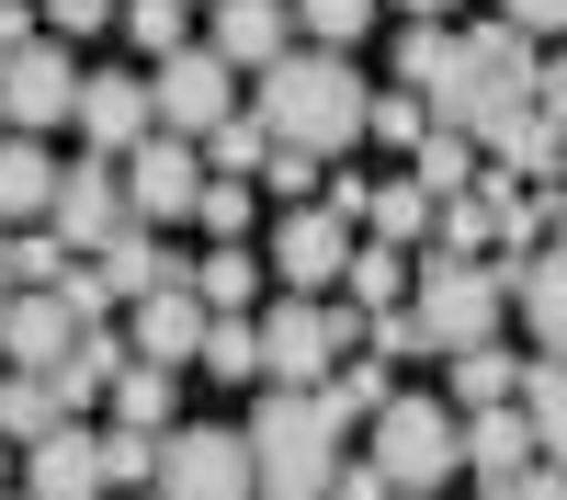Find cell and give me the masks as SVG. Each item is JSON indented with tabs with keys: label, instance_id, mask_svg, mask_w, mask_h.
<instances>
[{
	"label": "cell",
	"instance_id": "6da1fadb",
	"mask_svg": "<svg viewBox=\"0 0 567 500\" xmlns=\"http://www.w3.org/2000/svg\"><path fill=\"white\" fill-rule=\"evenodd\" d=\"M363 103H374V80L352 69V45H284L261 69V136L272 149H307V160L363 149Z\"/></svg>",
	"mask_w": 567,
	"mask_h": 500
},
{
	"label": "cell",
	"instance_id": "d590c367",
	"mask_svg": "<svg viewBox=\"0 0 567 500\" xmlns=\"http://www.w3.org/2000/svg\"><path fill=\"white\" fill-rule=\"evenodd\" d=\"M194 149H205V171H261V149H272V136H261V114H216Z\"/></svg>",
	"mask_w": 567,
	"mask_h": 500
},
{
	"label": "cell",
	"instance_id": "bcb514c9",
	"mask_svg": "<svg viewBox=\"0 0 567 500\" xmlns=\"http://www.w3.org/2000/svg\"><path fill=\"white\" fill-rule=\"evenodd\" d=\"M0 489H12V443H0Z\"/></svg>",
	"mask_w": 567,
	"mask_h": 500
},
{
	"label": "cell",
	"instance_id": "3957f363",
	"mask_svg": "<svg viewBox=\"0 0 567 500\" xmlns=\"http://www.w3.org/2000/svg\"><path fill=\"white\" fill-rule=\"evenodd\" d=\"M409 318H420V341H432V353L499 341V318H511V262H488V251H432V262L409 273Z\"/></svg>",
	"mask_w": 567,
	"mask_h": 500
},
{
	"label": "cell",
	"instance_id": "ab89813d",
	"mask_svg": "<svg viewBox=\"0 0 567 500\" xmlns=\"http://www.w3.org/2000/svg\"><path fill=\"white\" fill-rule=\"evenodd\" d=\"M499 500H567V467H556V455H534V467H523V478H511Z\"/></svg>",
	"mask_w": 567,
	"mask_h": 500
},
{
	"label": "cell",
	"instance_id": "30bf717a",
	"mask_svg": "<svg viewBox=\"0 0 567 500\" xmlns=\"http://www.w3.org/2000/svg\"><path fill=\"white\" fill-rule=\"evenodd\" d=\"M45 227H58V251H69V262H91V251L125 227V171H114V160H91V149L58 160V205H45Z\"/></svg>",
	"mask_w": 567,
	"mask_h": 500
},
{
	"label": "cell",
	"instance_id": "e0dca14e",
	"mask_svg": "<svg viewBox=\"0 0 567 500\" xmlns=\"http://www.w3.org/2000/svg\"><path fill=\"white\" fill-rule=\"evenodd\" d=\"M23 500H103V455H91L80 421H58V432L23 443Z\"/></svg>",
	"mask_w": 567,
	"mask_h": 500
},
{
	"label": "cell",
	"instance_id": "74e56055",
	"mask_svg": "<svg viewBox=\"0 0 567 500\" xmlns=\"http://www.w3.org/2000/svg\"><path fill=\"white\" fill-rule=\"evenodd\" d=\"M34 23H58V34H114V0H34Z\"/></svg>",
	"mask_w": 567,
	"mask_h": 500
},
{
	"label": "cell",
	"instance_id": "c3c4849f",
	"mask_svg": "<svg viewBox=\"0 0 567 500\" xmlns=\"http://www.w3.org/2000/svg\"><path fill=\"white\" fill-rule=\"evenodd\" d=\"M0 500H23V489H0Z\"/></svg>",
	"mask_w": 567,
	"mask_h": 500
},
{
	"label": "cell",
	"instance_id": "e575fe53",
	"mask_svg": "<svg viewBox=\"0 0 567 500\" xmlns=\"http://www.w3.org/2000/svg\"><path fill=\"white\" fill-rule=\"evenodd\" d=\"M465 160H477V136H454L443 114H432V136H420V149H409V171L432 182V194H465Z\"/></svg>",
	"mask_w": 567,
	"mask_h": 500
},
{
	"label": "cell",
	"instance_id": "d6a6232c",
	"mask_svg": "<svg viewBox=\"0 0 567 500\" xmlns=\"http://www.w3.org/2000/svg\"><path fill=\"white\" fill-rule=\"evenodd\" d=\"M34 432H58V398H45V376H0V443H34Z\"/></svg>",
	"mask_w": 567,
	"mask_h": 500
},
{
	"label": "cell",
	"instance_id": "2e32d148",
	"mask_svg": "<svg viewBox=\"0 0 567 500\" xmlns=\"http://www.w3.org/2000/svg\"><path fill=\"white\" fill-rule=\"evenodd\" d=\"M511 307L534 318V353H567V205H556V239L511 262Z\"/></svg>",
	"mask_w": 567,
	"mask_h": 500
},
{
	"label": "cell",
	"instance_id": "8992f818",
	"mask_svg": "<svg viewBox=\"0 0 567 500\" xmlns=\"http://www.w3.org/2000/svg\"><path fill=\"white\" fill-rule=\"evenodd\" d=\"M80 103V58L58 34H23V45H0V125L12 136H45V125H69Z\"/></svg>",
	"mask_w": 567,
	"mask_h": 500
},
{
	"label": "cell",
	"instance_id": "f6af8a7d",
	"mask_svg": "<svg viewBox=\"0 0 567 500\" xmlns=\"http://www.w3.org/2000/svg\"><path fill=\"white\" fill-rule=\"evenodd\" d=\"M398 12H409V23H454V0H398Z\"/></svg>",
	"mask_w": 567,
	"mask_h": 500
},
{
	"label": "cell",
	"instance_id": "7402d4cb",
	"mask_svg": "<svg viewBox=\"0 0 567 500\" xmlns=\"http://www.w3.org/2000/svg\"><path fill=\"white\" fill-rule=\"evenodd\" d=\"M194 364L216 387H261V330H250V307H205V341H194Z\"/></svg>",
	"mask_w": 567,
	"mask_h": 500
},
{
	"label": "cell",
	"instance_id": "603a6c76",
	"mask_svg": "<svg viewBox=\"0 0 567 500\" xmlns=\"http://www.w3.org/2000/svg\"><path fill=\"white\" fill-rule=\"evenodd\" d=\"M511 398L534 409V443H545L556 467H567V353H534V364H523V387H511Z\"/></svg>",
	"mask_w": 567,
	"mask_h": 500
},
{
	"label": "cell",
	"instance_id": "5b68a950",
	"mask_svg": "<svg viewBox=\"0 0 567 500\" xmlns=\"http://www.w3.org/2000/svg\"><path fill=\"white\" fill-rule=\"evenodd\" d=\"M250 330H261V376H272V387H318L329 364L352 353L363 307H352V296H296V285H284V296L250 307Z\"/></svg>",
	"mask_w": 567,
	"mask_h": 500
},
{
	"label": "cell",
	"instance_id": "277c9868",
	"mask_svg": "<svg viewBox=\"0 0 567 500\" xmlns=\"http://www.w3.org/2000/svg\"><path fill=\"white\" fill-rule=\"evenodd\" d=\"M363 467L386 478L398 500H432L443 478H465V409H454V398L398 387L386 409H374V455H363Z\"/></svg>",
	"mask_w": 567,
	"mask_h": 500
},
{
	"label": "cell",
	"instance_id": "83f0119b",
	"mask_svg": "<svg viewBox=\"0 0 567 500\" xmlns=\"http://www.w3.org/2000/svg\"><path fill=\"white\" fill-rule=\"evenodd\" d=\"M341 285H352V307H409V251H386V239H352Z\"/></svg>",
	"mask_w": 567,
	"mask_h": 500
},
{
	"label": "cell",
	"instance_id": "9c48e42d",
	"mask_svg": "<svg viewBox=\"0 0 567 500\" xmlns=\"http://www.w3.org/2000/svg\"><path fill=\"white\" fill-rule=\"evenodd\" d=\"M114 171H125V216H148V227H182L194 194H205V149H194V136H171V125H148Z\"/></svg>",
	"mask_w": 567,
	"mask_h": 500
},
{
	"label": "cell",
	"instance_id": "5bb4252c",
	"mask_svg": "<svg viewBox=\"0 0 567 500\" xmlns=\"http://www.w3.org/2000/svg\"><path fill=\"white\" fill-rule=\"evenodd\" d=\"M69 341H80V307H69L58 285H12V296H0V364L45 376V364H58Z\"/></svg>",
	"mask_w": 567,
	"mask_h": 500
},
{
	"label": "cell",
	"instance_id": "ba28073f",
	"mask_svg": "<svg viewBox=\"0 0 567 500\" xmlns=\"http://www.w3.org/2000/svg\"><path fill=\"white\" fill-rule=\"evenodd\" d=\"M159 500H250V443L227 432V421H182L159 432Z\"/></svg>",
	"mask_w": 567,
	"mask_h": 500
},
{
	"label": "cell",
	"instance_id": "7c38bea8",
	"mask_svg": "<svg viewBox=\"0 0 567 500\" xmlns=\"http://www.w3.org/2000/svg\"><path fill=\"white\" fill-rule=\"evenodd\" d=\"M194 341H205L194 262H182V273H159L148 296H125V353H136V364H171V376H182V364H194Z\"/></svg>",
	"mask_w": 567,
	"mask_h": 500
},
{
	"label": "cell",
	"instance_id": "f546056e",
	"mask_svg": "<svg viewBox=\"0 0 567 500\" xmlns=\"http://www.w3.org/2000/svg\"><path fill=\"white\" fill-rule=\"evenodd\" d=\"M398 398V376H386V364H352V376H318V409H329V421H374V409H386Z\"/></svg>",
	"mask_w": 567,
	"mask_h": 500
},
{
	"label": "cell",
	"instance_id": "484cf974",
	"mask_svg": "<svg viewBox=\"0 0 567 500\" xmlns=\"http://www.w3.org/2000/svg\"><path fill=\"white\" fill-rule=\"evenodd\" d=\"M194 296H205V307H261V251H250V239H216V251L194 262Z\"/></svg>",
	"mask_w": 567,
	"mask_h": 500
},
{
	"label": "cell",
	"instance_id": "7dc6e473",
	"mask_svg": "<svg viewBox=\"0 0 567 500\" xmlns=\"http://www.w3.org/2000/svg\"><path fill=\"white\" fill-rule=\"evenodd\" d=\"M0 296H12V273H0Z\"/></svg>",
	"mask_w": 567,
	"mask_h": 500
},
{
	"label": "cell",
	"instance_id": "4316f807",
	"mask_svg": "<svg viewBox=\"0 0 567 500\" xmlns=\"http://www.w3.org/2000/svg\"><path fill=\"white\" fill-rule=\"evenodd\" d=\"M114 34L136 58H171V45H194V0H114Z\"/></svg>",
	"mask_w": 567,
	"mask_h": 500
},
{
	"label": "cell",
	"instance_id": "cb8c5ba5",
	"mask_svg": "<svg viewBox=\"0 0 567 500\" xmlns=\"http://www.w3.org/2000/svg\"><path fill=\"white\" fill-rule=\"evenodd\" d=\"M103 398H114V421H125V432H171V364H136V353H125Z\"/></svg>",
	"mask_w": 567,
	"mask_h": 500
},
{
	"label": "cell",
	"instance_id": "1f68e13d",
	"mask_svg": "<svg viewBox=\"0 0 567 500\" xmlns=\"http://www.w3.org/2000/svg\"><path fill=\"white\" fill-rule=\"evenodd\" d=\"M363 136H374V149H420V136H432V103H420L409 80L374 91V103H363Z\"/></svg>",
	"mask_w": 567,
	"mask_h": 500
},
{
	"label": "cell",
	"instance_id": "ffe728a7",
	"mask_svg": "<svg viewBox=\"0 0 567 500\" xmlns=\"http://www.w3.org/2000/svg\"><path fill=\"white\" fill-rule=\"evenodd\" d=\"M432 216H443V194H432L420 171L363 182V239H386V251H432Z\"/></svg>",
	"mask_w": 567,
	"mask_h": 500
},
{
	"label": "cell",
	"instance_id": "4fadbf2b",
	"mask_svg": "<svg viewBox=\"0 0 567 500\" xmlns=\"http://www.w3.org/2000/svg\"><path fill=\"white\" fill-rule=\"evenodd\" d=\"M69 125H80V149H91V160H125L136 136L159 125V114H148V80H136V69H80Z\"/></svg>",
	"mask_w": 567,
	"mask_h": 500
},
{
	"label": "cell",
	"instance_id": "d4e9b609",
	"mask_svg": "<svg viewBox=\"0 0 567 500\" xmlns=\"http://www.w3.org/2000/svg\"><path fill=\"white\" fill-rule=\"evenodd\" d=\"M194 227H205V239H250V227H261V182H250V171H205Z\"/></svg>",
	"mask_w": 567,
	"mask_h": 500
},
{
	"label": "cell",
	"instance_id": "8d00e7d4",
	"mask_svg": "<svg viewBox=\"0 0 567 500\" xmlns=\"http://www.w3.org/2000/svg\"><path fill=\"white\" fill-rule=\"evenodd\" d=\"M250 182H272L284 205H307V194H318V160H307V149H261V171H250Z\"/></svg>",
	"mask_w": 567,
	"mask_h": 500
},
{
	"label": "cell",
	"instance_id": "9a60e30c",
	"mask_svg": "<svg viewBox=\"0 0 567 500\" xmlns=\"http://www.w3.org/2000/svg\"><path fill=\"white\" fill-rule=\"evenodd\" d=\"M534 455H545V443H534V409H523V398H488V409H465V478H477L488 500H499L511 478H523Z\"/></svg>",
	"mask_w": 567,
	"mask_h": 500
},
{
	"label": "cell",
	"instance_id": "d6986e66",
	"mask_svg": "<svg viewBox=\"0 0 567 500\" xmlns=\"http://www.w3.org/2000/svg\"><path fill=\"white\" fill-rule=\"evenodd\" d=\"M159 273H182V251L159 239V227H148V216H125V227H114V239H103V251H91V285H103L114 307H125V296H148V285H159Z\"/></svg>",
	"mask_w": 567,
	"mask_h": 500
},
{
	"label": "cell",
	"instance_id": "ac0fdd59",
	"mask_svg": "<svg viewBox=\"0 0 567 500\" xmlns=\"http://www.w3.org/2000/svg\"><path fill=\"white\" fill-rule=\"evenodd\" d=\"M216 58L227 69H272L284 45H296V0H216Z\"/></svg>",
	"mask_w": 567,
	"mask_h": 500
},
{
	"label": "cell",
	"instance_id": "f1b7e54d",
	"mask_svg": "<svg viewBox=\"0 0 567 500\" xmlns=\"http://www.w3.org/2000/svg\"><path fill=\"white\" fill-rule=\"evenodd\" d=\"M443 364H454V409H488V398L523 387V364H511L499 341H465V353H443Z\"/></svg>",
	"mask_w": 567,
	"mask_h": 500
},
{
	"label": "cell",
	"instance_id": "44dd1931",
	"mask_svg": "<svg viewBox=\"0 0 567 500\" xmlns=\"http://www.w3.org/2000/svg\"><path fill=\"white\" fill-rule=\"evenodd\" d=\"M45 205H58V149L0 136V227H45Z\"/></svg>",
	"mask_w": 567,
	"mask_h": 500
},
{
	"label": "cell",
	"instance_id": "7a4b0ae2",
	"mask_svg": "<svg viewBox=\"0 0 567 500\" xmlns=\"http://www.w3.org/2000/svg\"><path fill=\"white\" fill-rule=\"evenodd\" d=\"M250 443V500H329V478H341L352 432L318 409V387H272L261 376V409L239 421Z\"/></svg>",
	"mask_w": 567,
	"mask_h": 500
},
{
	"label": "cell",
	"instance_id": "60d3db41",
	"mask_svg": "<svg viewBox=\"0 0 567 500\" xmlns=\"http://www.w3.org/2000/svg\"><path fill=\"white\" fill-rule=\"evenodd\" d=\"M499 23H523V34H567V0H499Z\"/></svg>",
	"mask_w": 567,
	"mask_h": 500
},
{
	"label": "cell",
	"instance_id": "b9f144b4",
	"mask_svg": "<svg viewBox=\"0 0 567 500\" xmlns=\"http://www.w3.org/2000/svg\"><path fill=\"white\" fill-rule=\"evenodd\" d=\"M329 500H398V489L374 478V467H352V455H341V478H329Z\"/></svg>",
	"mask_w": 567,
	"mask_h": 500
},
{
	"label": "cell",
	"instance_id": "836d02e7",
	"mask_svg": "<svg viewBox=\"0 0 567 500\" xmlns=\"http://www.w3.org/2000/svg\"><path fill=\"white\" fill-rule=\"evenodd\" d=\"M374 12H386V0H296V34L307 45H363Z\"/></svg>",
	"mask_w": 567,
	"mask_h": 500
},
{
	"label": "cell",
	"instance_id": "4dcf8cb0",
	"mask_svg": "<svg viewBox=\"0 0 567 500\" xmlns=\"http://www.w3.org/2000/svg\"><path fill=\"white\" fill-rule=\"evenodd\" d=\"M91 455H103V489H125V500L159 478V432H125L114 421V432H91Z\"/></svg>",
	"mask_w": 567,
	"mask_h": 500
},
{
	"label": "cell",
	"instance_id": "8fae6325",
	"mask_svg": "<svg viewBox=\"0 0 567 500\" xmlns=\"http://www.w3.org/2000/svg\"><path fill=\"white\" fill-rule=\"evenodd\" d=\"M352 239H363V227L341 216V205H284V227H272V273H284V285H296V296H329V285H341V262H352Z\"/></svg>",
	"mask_w": 567,
	"mask_h": 500
},
{
	"label": "cell",
	"instance_id": "681fc988",
	"mask_svg": "<svg viewBox=\"0 0 567 500\" xmlns=\"http://www.w3.org/2000/svg\"><path fill=\"white\" fill-rule=\"evenodd\" d=\"M136 500H159V489H136Z\"/></svg>",
	"mask_w": 567,
	"mask_h": 500
},
{
	"label": "cell",
	"instance_id": "7bdbcfd3",
	"mask_svg": "<svg viewBox=\"0 0 567 500\" xmlns=\"http://www.w3.org/2000/svg\"><path fill=\"white\" fill-rule=\"evenodd\" d=\"M534 114H545V125H556V136H567V58H556V69H545V80H534Z\"/></svg>",
	"mask_w": 567,
	"mask_h": 500
},
{
	"label": "cell",
	"instance_id": "ee69618b",
	"mask_svg": "<svg viewBox=\"0 0 567 500\" xmlns=\"http://www.w3.org/2000/svg\"><path fill=\"white\" fill-rule=\"evenodd\" d=\"M34 34V12H23V0H0V45H23Z\"/></svg>",
	"mask_w": 567,
	"mask_h": 500
},
{
	"label": "cell",
	"instance_id": "f35d334b",
	"mask_svg": "<svg viewBox=\"0 0 567 500\" xmlns=\"http://www.w3.org/2000/svg\"><path fill=\"white\" fill-rule=\"evenodd\" d=\"M432 69H443V23H409V34H398V80L420 91V80H432Z\"/></svg>",
	"mask_w": 567,
	"mask_h": 500
},
{
	"label": "cell",
	"instance_id": "52a82bcc",
	"mask_svg": "<svg viewBox=\"0 0 567 500\" xmlns=\"http://www.w3.org/2000/svg\"><path fill=\"white\" fill-rule=\"evenodd\" d=\"M148 114H159L171 136H205L216 114H239V69H227L205 34L171 45V58H148Z\"/></svg>",
	"mask_w": 567,
	"mask_h": 500
}]
</instances>
